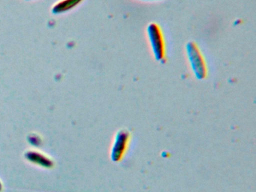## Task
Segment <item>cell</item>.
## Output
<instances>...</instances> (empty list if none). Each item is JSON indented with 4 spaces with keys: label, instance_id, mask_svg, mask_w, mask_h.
Segmentation results:
<instances>
[{
    "label": "cell",
    "instance_id": "6da1fadb",
    "mask_svg": "<svg viewBox=\"0 0 256 192\" xmlns=\"http://www.w3.org/2000/svg\"><path fill=\"white\" fill-rule=\"evenodd\" d=\"M131 141V134L126 129L119 130L115 135L114 140L112 145V159L114 162H119L124 158L128 151Z\"/></svg>",
    "mask_w": 256,
    "mask_h": 192
},
{
    "label": "cell",
    "instance_id": "3957f363",
    "mask_svg": "<svg viewBox=\"0 0 256 192\" xmlns=\"http://www.w3.org/2000/svg\"><path fill=\"white\" fill-rule=\"evenodd\" d=\"M151 40H152V46L156 55L161 58L164 56V46H163L162 37L161 36V32L158 30V27L152 25L150 30Z\"/></svg>",
    "mask_w": 256,
    "mask_h": 192
},
{
    "label": "cell",
    "instance_id": "7a4b0ae2",
    "mask_svg": "<svg viewBox=\"0 0 256 192\" xmlns=\"http://www.w3.org/2000/svg\"><path fill=\"white\" fill-rule=\"evenodd\" d=\"M190 60L194 68V73L199 79L205 78L206 76V69L204 64L203 58L199 52L198 50L196 49V46L190 48Z\"/></svg>",
    "mask_w": 256,
    "mask_h": 192
}]
</instances>
